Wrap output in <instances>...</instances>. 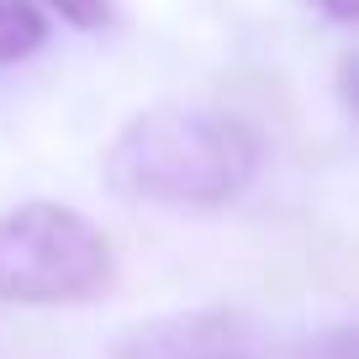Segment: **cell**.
Returning a JSON list of instances; mask_svg holds the SVG:
<instances>
[{
	"instance_id": "cell-4",
	"label": "cell",
	"mask_w": 359,
	"mask_h": 359,
	"mask_svg": "<svg viewBox=\"0 0 359 359\" xmlns=\"http://www.w3.org/2000/svg\"><path fill=\"white\" fill-rule=\"evenodd\" d=\"M48 43V16L37 0H0V69L32 58Z\"/></svg>"
},
{
	"instance_id": "cell-1",
	"label": "cell",
	"mask_w": 359,
	"mask_h": 359,
	"mask_svg": "<svg viewBox=\"0 0 359 359\" xmlns=\"http://www.w3.org/2000/svg\"><path fill=\"white\" fill-rule=\"evenodd\" d=\"M101 175L122 201L227 206L259 175V137L212 106H154L106 143Z\"/></svg>"
},
{
	"instance_id": "cell-3",
	"label": "cell",
	"mask_w": 359,
	"mask_h": 359,
	"mask_svg": "<svg viewBox=\"0 0 359 359\" xmlns=\"http://www.w3.org/2000/svg\"><path fill=\"white\" fill-rule=\"evenodd\" d=\"M106 359H269V338L248 312L196 306L133 323L127 333H116Z\"/></svg>"
},
{
	"instance_id": "cell-5",
	"label": "cell",
	"mask_w": 359,
	"mask_h": 359,
	"mask_svg": "<svg viewBox=\"0 0 359 359\" xmlns=\"http://www.w3.org/2000/svg\"><path fill=\"white\" fill-rule=\"evenodd\" d=\"M354 348H359V344H354V327L338 323V327H323V333L302 338L291 359H354Z\"/></svg>"
},
{
	"instance_id": "cell-7",
	"label": "cell",
	"mask_w": 359,
	"mask_h": 359,
	"mask_svg": "<svg viewBox=\"0 0 359 359\" xmlns=\"http://www.w3.org/2000/svg\"><path fill=\"white\" fill-rule=\"evenodd\" d=\"M306 6H312L317 16H327L333 27H348L359 16V0H306Z\"/></svg>"
},
{
	"instance_id": "cell-6",
	"label": "cell",
	"mask_w": 359,
	"mask_h": 359,
	"mask_svg": "<svg viewBox=\"0 0 359 359\" xmlns=\"http://www.w3.org/2000/svg\"><path fill=\"white\" fill-rule=\"evenodd\" d=\"M37 6H48V11H58L69 27H79V32H101V27H111V0H37Z\"/></svg>"
},
{
	"instance_id": "cell-2",
	"label": "cell",
	"mask_w": 359,
	"mask_h": 359,
	"mask_svg": "<svg viewBox=\"0 0 359 359\" xmlns=\"http://www.w3.org/2000/svg\"><path fill=\"white\" fill-rule=\"evenodd\" d=\"M116 259L106 233L74 206L27 201L0 217V302L74 306L111 291Z\"/></svg>"
}]
</instances>
